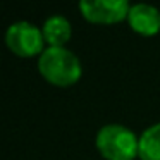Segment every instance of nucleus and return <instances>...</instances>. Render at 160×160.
Here are the masks:
<instances>
[{
	"label": "nucleus",
	"instance_id": "nucleus-1",
	"mask_svg": "<svg viewBox=\"0 0 160 160\" xmlns=\"http://www.w3.org/2000/svg\"><path fill=\"white\" fill-rule=\"evenodd\" d=\"M38 71L50 84L67 88L83 76V66L78 55L67 47H47L38 57Z\"/></svg>",
	"mask_w": 160,
	"mask_h": 160
},
{
	"label": "nucleus",
	"instance_id": "nucleus-2",
	"mask_svg": "<svg viewBox=\"0 0 160 160\" xmlns=\"http://www.w3.org/2000/svg\"><path fill=\"white\" fill-rule=\"evenodd\" d=\"M95 145L105 160H134L139 157V138L122 124H105L98 129Z\"/></svg>",
	"mask_w": 160,
	"mask_h": 160
},
{
	"label": "nucleus",
	"instance_id": "nucleus-5",
	"mask_svg": "<svg viewBox=\"0 0 160 160\" xmlns=\"http://www.w3.org/2000/svg\"><path fill=\"white\" fill-rule=\"evenodd\" d=\"M128 22L134 33L141 36H153L160 33V11L152 4H131Z\"/></svg>",
	"mask_w": 160,
	"mask_h": 160
},
{
	"label": "nucleus",
	"instance_id": "nucleus-4",
	"mask_svg": "<svg viewBox=\"0 0 160 160\" xmlns=\"http://www.w3.org/2000/svg\"><path fill=\"white\" fill-rule=\"evenodd\" d=\"M79 12L95 24H115L128 19L131 4L128 0H81Z\"/></svg>",
	"mask_w": 160,
	"mask_h": 160
},
{
	"label": "nucleus",
	"instance_id": "nucleus-3",
	"mask_svg": "<svg viewBox=\"0 0 160 160\" xmlns=\"http://www.w3.org/2000/svg\"><path fill=\"white\" fill-rule=\"evenodd\" d=\"M5 43L9 50L18 57H35L43 53L45 38H43L42 28L29 21L12 22L5 31Z\"/></svg>",
	"mask_w": 160,
	"mask_h": 160
},
{
	"label": "nucleus",
	"instance_id": "nucleus-7",
	"mask_svg": "<svg viewBox=\"0 0 160 160\" xmlns=\"http://www.w3.org/2000/svg\"><path fill=\"white\" fill-rule=\"evenodd\" d=\"M139 158L160 160V122L148 126L139 134Z\"/></svg>",
	"mask_w": 160,
	"mask_h": 160
},
{
	"label": "nucleus",
	"instance_id": "nucleus-6",
	"mask_svg": "<svg viewBox=\"0 0 160 160\" xmlns=\"http://www.w3.org/2000/svg\"><path fill=\"white\" fill-rule=\"evenodd\" d=\"M42 33L48 47H66V43L72 36V26L66 16L52 14L50 18L45 19L42 26Z\"/></svg>",
	"mask_w": 160,
	"mask_h": 160
}]
</instances>
